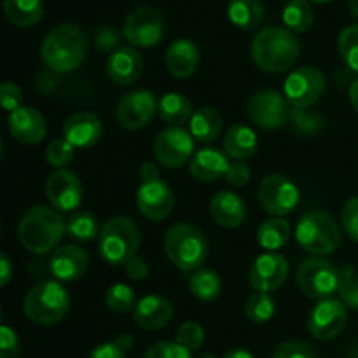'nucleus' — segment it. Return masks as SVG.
<instances>
[{
    "label": "nucleus",
    "mask_w": 358,
    "mask_h": 358,
    "mask_svg": "<svg viewBox=\"0 0 358 358\" xmlns=\"http://www.w3.org/2000/svg\"><path fill=\"white\" fill-rule=\"evenodd\" d=\"M290 233H292V227H290L289 220L282 219V217H273L259 226L257 241L264 250L275 252L285 247Z\"/></svg>",
    "instance_id": "nucleus-32"
},
{
    "label": "nucleus",
    "mask_w": 358,
    "mask_h": 358,
    "mask_svg": "<svg viewBox=\"0 0 358 358\" xmlns=\"http://www.w3.org/2000/svg\"><path fill=\"white\" fill-rule=\"evenodd\" d=\"M296 278L304 296L322 301L339 292L341 269L336 268L331 261L324 257H311L301 262Z\"/></svg>",
    "instance_id": "nucleus-8"
},
{
    "label": "nucleus",
    "mask_w": 358,
    "mask_h": 358,
    "mask_svg": "<svg viewBox=\"0 0 358 358\" xmlns=\"http://www.w3.org/2000/svg\"><path fill=\"white\" fill-rule=\"evenodd\" d=\"M45 159L56 170H62L73 159V145L66 140H52L45 149Z\"/></svg>",
    "instance_id": "nucleus-41"
},
{
    "label": "nucleus",
    "mask_w": 358,
    "mask_h": 358,
    "mask_svg": "<svg viewBox=\"0 0 358 358\" xmlns=\"http://www.w3.org/2000/svg\"><path fill=\"white\" fill-rule=\"evenodd\" d=\"M45 196L58 212H73L83 203L84 189L80 178L73 171L62 168L55 170L45 182Z\"/></svg>",
    "instance_id": "nucleus-17"
},
{
    "label": "nucleus",
    "mask_w": 358,
    "mask_h": 358,
    "mask_svg": "<svg viewBox=\"0 0 358 358\" xmlns=\"http://www.w3.org/2000/svg\"><path fill=\"white\" fill-rule=\"evenodd\" d=\"M136 206L143 217L150 220H164L175 206L173 191L161 177L142 178L136 189Z\"/></svg>",
    "instance_id": "nucleus-14"
},
{
    "label": "nucleus",
    "mask_w": 358,
    "mask_h": 358,
    "mask_svg": "<svg viewBox=\"0 0 358 358\" xmlns=\"http://www.w3.org/2000/svg\"><path fill=\"white\" fill-rule=\"evenodd\" d=\"M143 358H192L191 352L178 343L159 341L149 346Z\"/></svg>",
    "instance_id": "nucleus-42"
},
{
    "label": "nucleus",
    "mask_w": 358,
    "mask_h": 358,
    "mask_svg": "<svg viewBox=\"0 0 358 358\" xmlns=\"http://www.w3.org/2000/svg\"><path fill=\"white\" fill-rule=\"evenodd\" d=\"M325 91V76L317 66H301L289 73L283 84V94L296 108L311 107Z\"/></svg>",
    "instance_id": "nucleus-11"
},
{
    "label": "nucleus",
    "mask_w": 358,
    "mask_h": 358,
    "mask_svg": "<svg viewBox=\"0 0 358 358\" xmlns=\"http://www.w3.org/2000/svg\"><path fill=\"white\" fill-rule=\"evenodd\" d=\"M252 171L245 161H234L229 164V170L226 173V180L234 187H245L250 182Z\"/></svg>",
    "instance_id": "nucleus-47"
},
{
    "label": "nucleus",
    "mask_w": 358,
    "mask_h": 358,
    "mask_svg": "<svg viewBox=\"0 0 358 358\" xmlns=\"http://www.w3.org/2000/svg\"><path fill=\"white\" fill-rule=\"evenodd\" d=\"M315 13L308 0H289L283 7V23L292 34H303L313 24Z\"/></svg>",
    "instance_id": "nucleus-34"
},
{
    "label": "nucleus",
    "mask_w": 358,
    "mask_h": 358,
    "mask_svg": "<svg viewBox=\"0 0 358 358\" xmlns=\"http://www.w3.org/2000/svg\"><path fill=\"white\" fill-rule=\"evenodd\" d=\"M247 112L254 124L273 131L283 128L289 122L292 117V105L289 103L285 94L273 90H262L248 100Z\"/></svg>",
    "instance_id": "nucleus-9"
},
{
    "label": "nucleus",
    "mask_w": 358,
    "mask_h": 358,
    "mask_svg": "<svg viewBox=\"0 0 358 358\" xmlns=\"http://www.w3.org/2000/svg\"><path fill=\"white\" fill-rule=\"evenodd\" d=\"M100 224L91 212H73L66 220V234L80 243H87L100 238Z\"/></svg>",
    "instance_id": "nucleus-35"
},
{
    "label": "nucleus",
    "mask_w": 358,
    "mask_h": 358,
    "mask_svg": "<svg viewBox=\"0 0 358 358\" xmlns=\"http://www.w3.org/2000/svg\"><path fill=\"white\" fill-rule=\"evenodd\" d=\"M222 117L213 107H201L192 114L189 131L196 142H213L222 131Z\"/></svg>",
    "instance_id": "nucleus-28"
},
{
    "label": "nucleus",
    "mask_w": 358,
    "mask_h": 358,
    "mask_svg": "<svg viewBox=\"0 0 358 358\" xmlns=\"http://www.w3.org/2000/svg\"><path fill=\"white\" fill-rule=\"evenodd\" d=\"M105 304H107L108 310L115 311V313H126L129 310H135V292L126 283H115L105 294Z\"/></svg>",
    "instance_id": "nucleus-37"
},
{
    "label": "nucleus",
    "mask_w": 358,
    "mask_h": 358,
    "mask_svg": "<svg viewBox=\"0 0 358 358\" xmlns=\"http://www.w3.org/2000/svg\"><path fill=\"white\" fill-rule=\"evenodd\" d=\"M257 150V135L245 124H234L227 129L224 138V152L234 161H245L254 157Z\"/></svg>",
    "instance_id": "nucleus-27"
},
{
    "label": "nucleus",
    "mask_w": 358,
    "mask_h": 358,
    "mask_svg": "<svg viewBox=\"0 0 358 358\" xmlns=\"http://www.w3.org/2000/svg\"><path fill=\"white\" fill-rule=\"evenodd\" d=\"M7 20L21 28H30L42 20L44 2L42 0H3Z\"/></svg>",
    "instance_id": "nucleus-29"
},
{
    "label": "nucleus",
    "mask_w": 358,
    "mask_h": 358,
    "mask_svg": "<svg viewBox=\"0 0 358 358\" xmlns=\"http://www.w3.org/2000/svg\"><path fill=\"white\" fill-rule=\"evenodd\" d=\"M7 124H9L10 135L17 142L27 143V145H35V143L42 142L48 133L44 115L34 107H21L10 112Z\"/></svg>",
    "instance_id": "nucleus-19"
},
{
    "label": "nucleus",
    "mask_w": 358,
    "mask_h": 358,
    "mask_svg": "<svg viewBox=\"0 0 358 358\" xmlns=\"http://www.w3.org/2000/svg\"><path fill=\"white\" fill-rule=\"evenodd\" d=\"M350 101H352L353 108L358 112V79H355L350 86Z\"/></svg>",
    "instance_id": "nucleus-53"
},
{
    "label": "nucleus",
    "mask_w": 358,
    "mask_h": 358,
    "mask_svg": "<svg viewBox=\"0 0 358 358\" xmlns=\"http://www.w3.org/2000/svg\"><path fill=\"white\" fill-rule=\"evenodd\" d=\"M273 358H318L317 352L306 343L289 341L280 345L273 353Z\"/></svg>",
    "instance_id": "nucleus-43"
},
{
    "label": "nucleus",
    "mask_w": 358,
    "mask_h": 358,
    "mask_svg": "<svg viewBox=\"0 0 358 358\" xmlns=\"http://www.w3.org/2000/svg\"><path fill=\"white\" fill-rule=\"evenodd\" d=\"M124 269H126V275H128L131 280H145L150 273L149 264H147L145 259L138 257V255L129 259V261L126 262Z\"/></svg>",
    "instance_id": "nucleus-49"
},
{
    "label": "nucleus",
    "mask_w": 358,
    "mask_h": 358,
    "mask_svg": "<svg viewBox=\"0 0 358 358\" xmlns=\"http://www.w3.org/2000/svg\"><path fill=\"white\" fill-rule=\"evenodd\" d=\"M191 294L199 301H215L222 292V278L213 269H198L189 280Z\"/></svg>",
    "instance_id": "nucleus-33"
},
{
    "label": "nucleus",
    "mask_w": 358,
    "mask_h": 358,
    "mask_svg": "<svg viewBox=\"0 0 358 358\" xmlns=\"http://www.w3.org/2000/svg\"><path fill=\"white\" fill-rule=\"evenodd\" d=\"M275 299L268 292H255L252 294L245 304V313L248 320L254 324H266L275 317Z\"/></svg>",
    "instance_id": "nucleus-36"
},
{
    "label": "nucleus",
    "mask_w": 358,
    "mask_h": 358,
    "mask_svg": "<svg viewBox=\"0 0 358 358\" xmlns=\"http://www.w3.org/2000/svg\"><path fill=\"white\" fill-rule=\"evenodd\" d=\"M339 301L348 310L358 311V276L352 266L341 268V287H339Z\"/></svg>",
    "instance_id": "nucleus-39"
},
{
    "label": "nucleus",
    "mask_w": 358,
    "mask_h": 358,
    "mask_svg": "<svg viewBox=\"0 0 358 358\" xmlns=\"http://www.w3.org/2000/svg\"><path fill=\"white\" fill-rule=\"evenodd\" d=\"M301 55V44L290 30L268 27L252 41L250 56L255 65L269 73L287 72Z\"/></svg>",
    "instance_id": "nucleus-2"
},
{
    "label": "nucleus",
    "mask_w": 358,
    "mask_h": 358,
    "mask_svg": "<svg viewBox=\"0 0 358 358\" xmlns=\"http://www.w3.org/2000/svg\"><path fill=\"white\" fill-rule=\"evenodd\" d=\"M0 268H2V276H0V285L6 287L7 283L13 280V266H10L9 259H7V255L2 254V257H0Z\"/></svg>",
    "instance_id": "nucleus-51"
},
{
    "label": "nucleus",
    "mask_w": 358,
    "mask_h": 358,
    "mask_svg": "<svg viewBox=\"0 0 358 358\" xmlns=\"http://www.w3.org/2000/svg\"><path fill=\"white\" fill-rule=\"evenodd\" d=\"M194 152V138L191 131H185L180 126H170L157 135L154 142V154L159 164L164 168H180L182 164L192 159Z\"/></svg>",
    "instance_id": "nucleus-13"
},
{
    "label": "nucleus",
    "mask_w": 358,
    "mask_h": 358,
    "mask_svg": "<svg viewBox=\"0 0 358 358\" xmlns=\"http://www.w3.org/2000/svg\"><path fill=\"white\" fill-rule=\"evenodd\" d=\"M119 41H121V35L115 30L114 27H103L96 31L94 35V44L100 51H112L114 48H117Z\"/></svg>",
    "instance_id": "nucleus-48"
},
{
    "label": "nucleus",
    "mask_w": 358,
    "mask_h": 358,
    "mask_svg": "<svg viewBox=\"0 0 358 358\" xmlns=\"http://www.w3.org/2000/svg\"><path fill=\"white\" fill-rule=\"evenodd\" d=\"M157 112V100L150 91H129L119 100L115 117L124 129L136 131L149 124Z\"/></svg>",
    "instance_id": "nucleus-15"
},
{
    "label": "nucleus",
    "mask_w": 358,
    "mask_h": 358,
    "mask_svg": "<svg viewBox=\"0 0 358 358\" xmlns=\"http://www.w3.org/2000/svg\"><path fill=\"white\" fill-rule=\"evenodd\" d=\"M90 257L77 245H65L52 252L49 268L59 282H76L86 273Z\"/></svg>",
    "instance_id": "nucleus-20"
},
{
    "label": "nucleus",
    "mask_w": 358,
    "mask_h": 358,
    "mask_svg": "<svg viewBox=\"0 0 358 358\" xmlns=\"http://www.w3.org/2000/svg\"><path fill=\"white\" fill-rule=\"evenodd\" d=\"M20 355V339L9 325L0 327V358H17Z\"/></svg>",
    "instance_id": "nucleus-45"
},
{
    "label": "nucleus",
    "mask_w": 358,
    "mask_h": 358,
    "mask_svg": "<svg viewBox=\"0 0 358 358\" xmlns=\"http://www.w3.org/2000/svg\"><path fill=\"white\" fill-rule=\"evenodd\" d=\"M264 13L261 0H233L227 9L231 23L241 30H255L264 20Z\"/></svg>",
    "instance_id": "nucleus-31"
},
{
    "label": "nucleus",
    "mask_w": 358,
    "mask_h": 358,
    "mask_svg": "<svg viewBox=\"0 0 358 358\" xmlns=\"http://www.w3.org/2000/svg\"><path fill=\"white\" fill-rule=\"evenodd\" d=\"M164 63H166L168 72L177 79L191 77L199 65L198 45L189 38H178V41L171 42L170 48L166 49Z\"/></svg>",
    "instance_id": "nucleus-24"
},
{
    "label": "nucleus",
    "mask_w": 358,
    "mask_h": 358,
    "mask_svg": "<svg viewBox=\"0 0 358 358\" xmlns=\"http://www.w3.org/2000/svg\"><path fill=\"white\" fill-rule=\"evenodd\" d=\"M90 358H126V352L117 343H103L91 352Z\"/></svg>",
    "instance_id": "nucleus-50"
},
{
    "label": "nucleus",
    "mask_w": 358,
    "mask_h": 358,
    "mask_svg": "<svg viewBox=\"0 0 358 358\" xmlns=\"http://www.w3.org/2000/svg\"><path fill=\"white\" fill-rule=\"evenodd\" d=\"M208 241L192 224H175L164 234V252L171 264L182 271H198L208 257Z\"/></svg>",
    "instance_id": "nucleus-4"
},
{
    "label": "nucleus",
    "mask_w": 358,
    "mask_h": 358,
    "mask_svg": "<svg viewBox=\"0 0 358 358\" xmlns=\"http://www.w3.org/2000/svg\"><path fill=\"white\" fill-rule=\"evenodd\" d=\"M348 7H350V13H352L355 17H358V0H348Z\"/></svg>",
    "instance_id": "nucleus-55"
},
{
    "label": "nucleus",
    "mask_w": 358,
    "mask_h": 358,
    "mask_svg": "<svg viewBox=\"0 0 358 358\" xmlns=\"http://www.w3.org/2000/svg\"><path fill=\"white\" fill-rule=\"evenodd\" d=\"M101 136V121L93 112H77L70 115L63 124V138L73 147L94 145Z\"/></svg>",
    "instance_id": "nucleus-23"
},
{
    "label": "nucleus",
    "mask_w": 358,
    "mask_h": 358,
    "mask_svg": "<svg viewBox=\"0 0 358 358\" xmlns=\"http://www.w3.org/2000/svg\"><path fill=\"white\" fill-rule=\"evenodd\" d=\"M66 233V220L58 210L48 206H31L21 217L17 234L20 241L31 254H48L55 250Z\"/></svg>",
    "instance_id": "nucleus-3"
},
{
    "label": "nucleus",
    "mask_w": 358,
    "mask_h": 358,
    "mask_svg": "<svg viewBox=\"0 0 358 358\" xmlns=\"http://www.w3.org/2000/svg\"><path fill=\"white\" fill-rule=\"evenodd\" d=\"M222 358H254V355H252L250 352H247V350L236 348V350H231V352H227Z\"/></svg>",
    "instance_id": "nucleus-52"
},
{
    "label": "nucleus",
    "mask_w": 358,
    "mask_h": 358,
    "mask_svg": "<svg viewBox=\"0 0 358 358\" xmlns=\"http://www.w3.org/2000/svg\"><path fill=\"white\" fill-rule=\"evenodd\" d=\"M308 2H313V3H327V2H332V0H308Z\"/></svg>",
    "instance_id": "nucleus-56"
},
{
    "label": "nucleus",
    "mask_w": 358,
    "mask_h": 358,
    "mask_svg": "<svg viewBox=\"0 0 358 358\" xmlns=\"http://www.w3.org/2000/svg\"><path fill=\"white\" fill-rule=\"evenodd\" d=\"M229 156L215 147H205L198 150L191 159V175L199 182H215L226 177L229 170Z\"/></svg>",
    "instance_id": "nucleus-25"
},
{
    "label": "nucleus",
    "mask_w": 358,
    "mask_h": 358,
    "mask_svg": "<svg viewBox=\"0 0 358 358\" xmlns=\"http://www.w3.org/2000/svg\"><path fill=\"white\" fill-rule=\"evenodd\" d=\"M348 308L339 299H322L308 317V331L318 341L338 338L346 327Z\"/></svg>",
    "instance_id": "nucleus-16"
},
{
    "label": "nucleus",
    "mask_w": 358,
    "mask_h": 358,
    "mask_svg": "<svg viewBox=\"0 0 358 358\" xmlns=\"http://www.w3.org/2000/svg\"><path fill=\"white\" fill-rule=\"evenodd\" d=\"M87 55V37L79 27L62 23L45 35L41 56L55 73H69L80 66Z\"/></svg>",
    "instance_id": "nucleus-1"
},
{
    "label": "nucleus",
    "mask_w": 358,
    "mask_h": 358,
    "mask_svg": "<svg viewBox=\"0 0 358 358\" xmlns=\"http://www.w3.org/2000/svg\"><path fill=\"white\" fill-rule=\"evenodd\" d=\"M173 317V304L159 294L142 297L133 310V318L138 327L147 331H157L170 324Z\"/></svg>",
    "instance_id": "nucleus-22"
},
{
    "label": "nucleus",
    "mask_w": 358,
    "mask_h": 358,
    "mask_svg": "<svg viewBox=\"0 0 358 358\" xmlns=\"http://www.w3.org/2000/svg\"><path fill=\"white\" fill-rule=\"evenodd\" d=\"M0 101H2V107L6 110L14 112L17 108L23 107V91L20 90V86L14 83H3L0 87Z\"/></svg>",
    "instance_id": "nucleus-46"
},
{
    "label": "nucleus",
    "mask_w": 358,
    "mask_h": 358,
    "mask_svg": "<svg viewBox=\"0 0 358 358\" xmlns=\"http://www.w3.org/2000/svg\"><path fill=\"white\" fill-rule=\"evenodd\" d=\"M289 276V261L282 254L266 252L252 264L250 285L255 292H275L285 283Z\"/></svg>",
    "instance_id": "nucleus-18"
},
{
    "label": "nucleus",
    "mask_w": 358,
    "mask_h": 358,
    "mask_svg": "<svg viewBox=\"0 0 358 358\" xmlns=\"http://www.w3.org/2000/svg\"><path fill=\"white\" fill-rule=\"evenodd\" d=\"M122 34L133 48H152L163 38L164 20L154 7H138L126 17Z\"/></svg>",
    "instance_id": "nucleus-12"
},
{
    "label": "nucleus",
    "mask_w": 358,
    "mask_h": 358,
    "mask_svg": "<svg viewBox=\"0 0 358 358\" xmlns=\"http://www.w3.org/2000/svg\"><path fill=\"white\" fill-rule=\"evenodd\" d=\"M257 196L262 208L275 217L289 215L299 203L297 185L290 178L280 173H273L262 178Z\"/></svg>",
    "instance_id": "nucleus-10"
},
{
    "label": "nucleus",
    "mask_w": 358,
    "mask_h": 358,
    "mask_svg": "<svg viewBox=\"0 0 358 358\" xmlns=\"http://www.w3.org/2000/svg\"><path fill=\"white\" fill-rule=\"evenodd\" d=\"M338 45L346 66L358 73V24H350L339 34Z\"/></svg>",
    "instance_id": "nucleus-38"
},
{
    "label": "nucleus",
    "mask_w": 358,
    "mask_h": 358,
    "mask_svg": "<svg viewBox=\"0 0 358 358\" xmlns=\"http://www.w3.org/2000/svg\"><path fill=\"white\" fill-rule=\"evenodd\" d=\"M203 358H215V357H213V355H205Z\"/></svg>",
    "instance_id": "nucleus-57"
},
{
    "label": "nucleus",
    "mask_w": 358,
    "mask_h": 358,
    "mask_svg": "<svg viewBox=\"0 0 358 358\" xmlns=\"http://www.w3.org/2000/svg\"><path fill=\"white\" fill-rule=\"evenodd\" d=\"M115 343H117L124 352H128V350L133 346V338L129 334H121L117 339H115Z\"/></svg>",
    "instance_id": "nucleus-54"
},
{
    "label": "nucleus",
    "mask_w": 358,
    "mask_h": 358,
    "mask_svg": "<svg viewBox=\"0 0 358 358\" xmlns=\"http://www.w3.org/2000/svg\"><path fill=\"white\" fill-rule=\"evenodd\" d=\"M157 114L161 115L164 122L170 126H180L191 121L192 117V105L187 96L180 93H166L157 101Z\"/></svg>",
    "instance_id": "nucleus-30"
},
{
    "label": "nucleus",
    "mask_w": 358,
    "mask_h": 358,
    "mask_svg": "<svg viewBox=\"0 0 358 358\" xmlns=\"http://www.w3.org/2000/svg\"><path fill=\"white\" fill-rule=\"evenodd\" d=\"M296 240L315 257H324L338 250L341 243V229L329 213L317 210L301 217L296 227Z\"/></svg>",
    "instance_id": "nucleus-7"
},
{
    "label": "nucleus",
    "mask_w": 358,
    "mask_h": 358,
    "mask_svg": "<svg viewBox=\"0 0 358 358\" xmlns=\"http://www.w3.org/2000/svg\"><path fill=\"white\" fill-rule=\"evenodd\" d=\"M210 213L213 220L226 229H236L247 217L243 199L231 191H220L213 196L210 203Z\"/></svg>",
    "instance_id": "nucleus-26"
},
{
    "label": "nucleus",
    "mask_w": 358,
    "mask_h": 358,
    "mask_svg": "<svg viewBox=\"0 0 358 358\" xmlns=\"http://www.w3.org/2000/svg\"><path fill=\"white\" fill-rule=\"evenodd\" d=\"M341 224L345 233L358 241V198H352L345 203L341 210Z\"/></svg>",
    "instance_id": "nucleus-44"
},
{
    "label": "nucleus",
    "mask_w": 358,
    "mask_h": 358,
    "mask_svg": "<svg viewBox=\"0 0 358 358\" xmlns=\"http://www.w3.org/2000/svg\"><path fill=\"white\" fill-rule=\"evenodd\" d=\"M140 245V231L128 217H112L101 227L98 238V252L110 266H126L135 257Z\"/></svg>",
    "instance_id": "nucleus-6"
},
{
    "label": "nucleus",
    "mask_w": 358,
    "mask_h": 358,
    "mask_svg": "<svg viewBox=\"0 0 358 358\" xmlns=\"http://www.w3.org/2000/svg\"><path fill=\"white\" fill-rule=\"evenodd\" d=\"M175 343H178V345H182L192 353L201 348L203 343H205V331L196 322H185V324H182L178 327L177 336H175Z\"/></svg>",
    "instance_id": "nucleus-40"
},
{
    "label": "nucleus",
    "mask_w": 358,
    "mask_h": 358,
    "mask_svg": "<svg viewBox=\"0 0 358 358\" xmlns=\"http://www.w3.org/2000/svg\"><path fill=\"white\" fill-rule=\"evenodd\" d=\"M70 297L59 282H41L24 296L23 311L37 325H55L66 317Z\"/></svg>",
    "instance_id": "nucleus-5"
},
{
    "label": "nucleus",
    "mask_w": 358,
    "mask_h": 358,
    "mask_svg": "<svg viewBox=\"0 0 358 358\" xmlns=\"http://www.w3.org/2000/svg\"><path fill=\"white\" fill-rule=\"evenodd\" d=\"M143 72V58L135 48H119L107 59V76L119 86L136 83Z\"/></svg>",
    "instance_id": "nucleus-21"
}]
</instances>
